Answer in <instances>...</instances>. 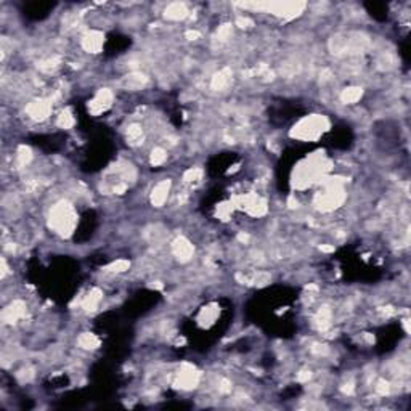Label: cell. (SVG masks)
<instances>
[{
  "instance_id": "obj_10",
  "label": "cell",
  "mask_w": 411,
  "mask_h": 411,
  "mask_svg": "<svg viewBox=\"0 0 411 411\" xmlns=\"http://www.w3.org/2000/svg\"><path fill=\"white\" fill-rule=\"evenodd\" d=\"M232 81H233V73L228 68H225V69L219 71V73L212 77L211 87L214 90H217V92H222V90H225L230 84H232Z\"/></svg>"
},
{
  "instance_id": "obj_3",
  "label": "cell",
  "mask_w": 411,
  "mask_h": 411,
  "mask_svg": "<svg viewBox=\"0 0 411 411\" xmlns=\"http://www.w3.org/2000/svg\"><path fill=\"white\" fill-rule=\"evenodd\" d=\"M264 8H269L273 15H278L281 18H295L299 16L302 10L305 8V3H295V2H284V3H265L261 5Z\"/></svg>"
},
{
  "instance_id": "obj_12",
  "label": "cell",
  "mask_w": 411,
  "mask_h": 411,
  "mask_svg": "<svg viewBox=\"0 0 411 411\" xmlns=\"http://www.w3.org/2000/svg\"><path fill=\"white\" fill-rule=\"evenodd\" d=\"M186 15H188V8H186L185 3H180V2H174V3H169L165 6L164 10V16L170 19V21H178V19H183Z\"/></svg>"
},
{
  "instance_id": "obj_4",
  "label": "cell",
  "mask_w": 411,
  "mask_h": 411,
  "mask_svg": "<svg viewBox=\"0 0 411 411\" xmlns=\"http://www.w3.org/2000/svg\"><path fill=\"white\" fill-rule=\"evenodd\" d=\"M26 113L34 121H44L52 113V100H34L26 106Z\"/></svg>"
},
{
  "instance_id": "obj_16",
  "label": "cell",
  "mask_w": 411,
  "mask_h": 411,
  "mask_svg": "<svg viewBox=\"0 0 411 411\" xmlns=\"http://www.w3.org/2000/svg\"><path fill=\"white\" fill-rule=\"evenodd\" d=\"M127 140L131 145L137 146L143 141V129L138 124H132L127 129Z\"/></svg>"
},
{
  "instance_id": "obj_6",
  "label": "cell",
  "mask_w": 411,
  "mask_h": 411,
  "mask_svg": "<svg viewBox=\"0 0 411 411\" xmlns=\"http://www.w3.org/2000/svg\"><path fill=\"white\" fill-rule=\"evenodd\" d=\"M172 252H174V256L180 259L182 262H188L194 254V248L186 238L180 236L172 243Z\"/></svg>"
},
{
  "instance_id": "obj_9",
  "label": "cell",
  "mask_w": 411,
  "mask_h": 411,
  "mask_svg": "<svg viewBox=\"0 0 411 411\" xmlns=\"http://www.w3.org/2000/svg\"><path fill=\"white\" fill-rule=\"evenodd\" d=\"M24 313H26V305L23 304V302L15 300L8 308L3 310L2 318H3L5 323H15L16 320L21 318V316H24Z\"/></svg>"
},
{
  "instance_id": "obj_25",
  "label": "cell",
  "mask_w": 411,
  "mask_h": 411,
  "mask_svg": "<svg viewBox=\"0 0 411 411\" xmlns=\"http://www.w3.org/2000/svg\"><path fill=\"white\" fill-rule=\"evenodd\" d=\"M201 175H203V172H201L199 169H190L188 172L185 174V182H198V180L201 178Z\"/></svg>"
},
{
  "instance_id": "obj_1",
  "label": "cell",
  "mask_w": 411,
  "mask_h": 411,
  "mask_svg": "<svg viewBox=\"0 0 411 411\" xmlns=\"http://www.w3.org/2000/svg\"><path fill=\"white\" fill-rule=\"evenodd\" d=\"M76 214L73 211V206L66 203L56 204L52 212H50V227L60 235H69L76 225Z\"/></svg>"
},
{
  "instance_id": "obj_13",
  "label": "cell",
  "mask_w": 411,
  "mask_h": 411,
  "mask_svg": "<svg viewBox=\"0 0 411 411\" xmlns=\"http://www.w3.org/2000/svg\"><path fill=\"white\" fill-rule=\"evenodd\" d=\"M146 84H148V77L141 73H132L126 76L124 81H122V85H124L127 90H140L145 87Z\"/></svg>"
},
{
  "instance_id": "obj_24",
  "label": "cell",
  "mask_w": 411,
  "mask_h": 411,
  "mask_svg": "<svg viewBox=\"0 0 411 411\" xmlns=\"http://www.w3.org/2000/svg\"><path fill=\"white\" fill-rule=\"evenodd\" d=\"M131 269V262H127V261H116V262H113L110 267H108V270L110 272H114V273H121V272H126Z\"/></svg>"
},
{
  "instance_id": "obj_2",
  "label": "cell",
  "mask_w": 411,
  "mask_h": 411,
  "mask_svg": "<svg viewBox=\"0 0 411 411\" xmlns=\"http://www.w3.org/2000/svg\"><path fill=\"white\" fill-rule=\"evenodd\" d=\"M328 122L321 116H310L304 121H300L297 126L294 127L292 135L297 137L300 140H315L326 131Z\"/></svg>"
},
{
  "instance_id": "obj_18",
  "label": "cell",
  "mask_w": 411,
  "mask_h": 411,
  "mask_svg": "<svg viewBox=\"0 0 411 411\" xmlns=\"http://www.w3.org/2000/svg\"><path fill=\"white\" fill-rule=\"evenodd\" d=\"M77 344L81 345L82 349L90 350V349H97L98 345H100V341H98L97 336H93V334H90V333H84V334L79 336Z\"/></svg>"
},
{
  "instance_id": "obj_21",
  "label": "cell",
  "mask_w": 411,
  "mask_h": 411,
  "mask_svg": "<svg viewBox=\"0 0 411 411\" xmlns=\"http://www.w3.org/2000/svg\"><path fill=\"white\" fill-rule=\"evenodd\" d=\"M165 159H167V153H165L162 148L156 146L153 151H151V164H153V165H159Z\"/></svg>"
},
{
  "instance_id": "obj_8",
  "label": "cell",
  "mask_w": 411,
  "mask_h": 411,
  "mask_svg": "<svg viewBox=\"0 0 411 411\" xmlns=\"http://www.w3.org/2000/svg\"><path fill=\"white\" fill-rule=\"evenodd\" d=\"M169 190H170V182L169 180H162L156 186L153 193H151V203L156 207H161L165 201H167V196H169Z\"/></svg>"
},
{
  "instance_id": "obj_26",
  "label": "cell",
  "mask_w": 411,
  "mask_h": 411,
  "mask_svg": "<svg viewBox=\"0 0 411 411\" xmlns=\"http://www.w3.org/2000/svg\"><path fill=\"white\" fill-rule=\"evenodd\" d=\"M236 24L240 26V27H251L252 26V21L246 16H240L236 19Z\"/></svg>"
},
{
  "instance_id": "obj_17",
  "label": "cell",
  "mask_w": 411,
  "mask_h": 411,
  "mask_svg": "<svg viewBox=\"0 0 411 411\" xmlns=\"http://www.w3.org/2000/svg\"><path fill=\"white\" fill-rule=\"evenodd\" d=\"M100 300H102V292H100L98 289H93V291H90L89 295H85L84 308L87 310V312H93V310L97 308V305L100 304Z\"/></svg>"
},
{
  "instance_id": "obj_14",
  "label": "cell",
  "mask_w": 411,
  "mask_h": 411,
  "mask_svg": "<svg viewBox=\"0 0 411 411\" xmlns=\"http://www.w3.org/2000/svg\"><path fill=\"white\" fill-rule=\"evenodd\" d=\"M329 48L334 55H342L347 53V35L337 34L329 40Z\"/></svg>"
},
{
  "instance_id": "obj_11",
  "label": "cell",
  "mask_w": 411,
  "mask_h": 411,
  "mask_svg": "<svg viewBox=\"0 0 411 411\" xmlns=\"http://www.w3.org/2000/svg\"><path fill=\"white\" fill-rule=\"evenodd\" d=\"M186 370H182L178 373V387L182 389H193L198 384V373L194 371L193 366L185 365Z\"/></svg>"
},
{
  "instance_id": "obj_19",
  "label": "cell",
  "mask_w": 411,
  "mask_h": 411,
  "mask_svg": "<svg viewBox=\"0 0 411 411\" xmlns=\"http://www.w3.org/2000/svg\"><path fill=\"white\" fill-rule=\"evenodd\" d=\"M74 122L76 121H74L73 114H71L69 111H61L58 119H56V124H58L61 129H71L74 126Z\"/></svg>"
},
{
  "instance_id": "obj_23",
  "label": "cell",
  "mask_w": 411,
  "mask_h": 411,
  "mask_svg": "<svg viewBox=\"0 0 411 411\" xmlns=\"http://www.w3.org/2000/svg\"><path fill=\"white\" fill-rule=\"evenodd\" d=\"M374 391H376V394L381 395V397L389 395L391 394V384H389L386 379H379L376 382V386H374Z\"/></svg>"
},
{
  "instance_id": "obj_7",
  "label": "cell",
  "mask_w": 411,
  "mask_h": 411,
  "mask_svg": "<svg viewBox=\"0 0 411 411\" xmlns=\"http://www.w3.org/2000/svg\"><path fill=\"white\" fill-rule=\"evenodd\" d=\"M103 34L102 32H97V31H90L84 35L82 39V47L87 50V52H92V53H97L102 50L103 47Z\"/></svg>"
},
{
  "instance_id": "obj_27",
  "label": "cell",
  "mask_w": 411,
  "mask_h": 411,
  "mask_svg": "<svg viewBox=\"0 0 411 411\" xmlns=\"http://www.w3.org/2000/svg\"><path fill=\"white\" fill-rule=\"evenodd\" d=\"M201 37V34L198 31H188L186 32V39H190V40H198Z\"/></svg>"
},
{
  "instance_id": "obj_5",
  "label": "cell",
  "mask_w": 411,
  "mask_h": 411,
  "mask_svg": "<svg viewBox=\"0 0 411 411\" xmlns=\"http://www.w3.org/2000/svg\"><path fill=\"white\" fill-rule=\"evenodd\" d=\"M113 92L110 89H103V90H100L95 98L92 100V102L89 103V111L92 114H102L105 113L108 108H110L113 105Z\"/></svg>"
},
{
  "instance_id": "obj_15",
  "label": "cell",
  "mask_w": 411,
  "mask_h": 411,
  "mask_svg": "<svg viewBox=\"0 0 411 411\" xmlns=\"http://www.w3.org/2000/svg\"><path fill=\"white\" fill-rule=\"evenodd\" d=\"M362 97H363V89L362 87H349V89H344L342 93H341L342 103H347V105L357 103Z\"/></svg>"
},
{
  "instance_id": "obj_22",
  "label": "cell",
  "mask_w": 411,
  "mask_h": 411,
  "mask_svg": "<svg viewBox=\"0 0 411 411\" xmlns=\"http://www.w3.org/2000/svg\"><path fill=\"white\" fill-rule=\"evenodd\" d=\"M233 35V26L232 24H222L217 31V39L222 40V42H227L228 39H232Z\"/></svg>"
},
{
  "instance_id": "obj_20",
  "label": "cell",
  "mask_w": 411,
  "mask_h": 411,
  "mask_svg": "<svg viewBox=\"0 0 411 411\" xmlns=\"http://www.w3.org/2000/svg\"><path fill=\"white\" fill-rule=\"evenodd\" d=\"M32 159V153H31V149L27 148V146H21L18 149V153H16V161L19 165H26V164H29Z\"/></svg>"
}]
</instances>
